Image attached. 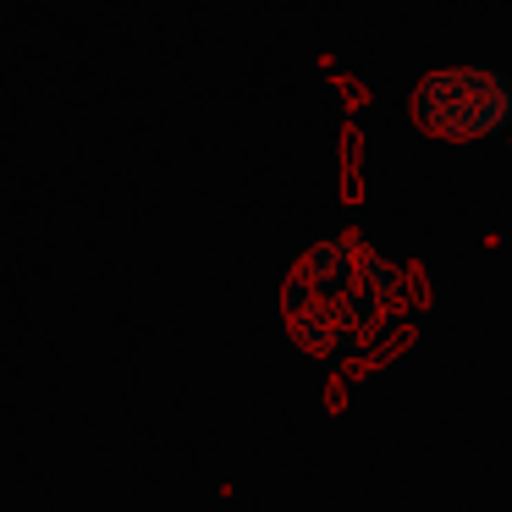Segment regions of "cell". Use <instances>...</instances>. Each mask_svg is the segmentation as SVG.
Instances as JSON below:
<instances>
[{"mask_svg":"<svg viewBox=\"0 0 512 512\" xmlns=\"http://www.w3.org/2000/svg\"><path fill=\"white\" fill-rule=\"evenodd\" d=\"M402 276L364 237H325L287 276V325L309 353L353 358L386 331Z\"/></svg>","mask_w":512,"mask_h":512,"instance_id":"cell-1","label":"cell"},{"mask_svg":"<svg viewBox=\"0 0 512 512\" xmlns=\"http://www.w3.org/2000/svg\"><path fill=\"white\" fill-rule=\"evenodd\" d=\"M413 116L435 138H452V144L501 138L512 133V78L501 67H485V61L435 67L413 89Z\"/></svg>","mask_w":512,"mask_h":512,"instance_id":"cell-2","label":"cell"}]
</instances>
